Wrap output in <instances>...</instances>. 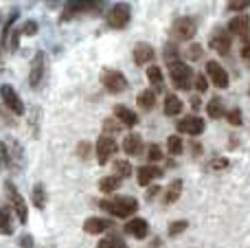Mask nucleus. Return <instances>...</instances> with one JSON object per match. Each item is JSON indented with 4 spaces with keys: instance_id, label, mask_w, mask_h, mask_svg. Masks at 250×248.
<instances>
[{
    "instance_id": "f257e3e1",
    "label": "nucleus",
    "mask_w": 250,
    "mask_h": 248,
    "mask_svg": "<svg viewBox=\"0 0 250 248\" xmlns=\"http://www.w3.org/2000/svg\"><path fill=\"white\" fill-rule=\"evenodd\" d=\"M101 209L108 211L112 218H132L134 213L138 211V202L129 196H119V198H112V200H101L99 202Z\"/></svg>"
},
{
    "instance_id": "f03ea898",
    "label": "nucleus",
    "mask_w": 250,
    "mask_h": 248,
    "mask_svg": "<svg viewBox=\"0 0 250 248\" xmlns=\"http://www.w3.org/2000/svg\"><path fill=\"white\" fill-rule=\"evenodd\" d=\"M169 75H171V82L178 90H189L191 83H193L195 75H193V68H191L187 62L178 60L173 64H169Z\"/></svg>"
},
{
    "instance_id": "7ed1b4c3",
    "label": "nucleus",
    "mask_w": 250,
    "mask_h": 248,
    "mask_svg": "<svg viewBox=\"0 0 250 248\" xmlns=\"http://www.w3.org/2000/svg\"><path fill=\"white\" fill-rule=\"evenodd\" d=\"M101 83H104V88L108 92H112V95H121V92L127 90V79H125V75L117 68L101 70Z\"/></svg>"
},
{
    "instance_id": "20e7f679",
    "label": "nucleus",
    "mask_w": 250,
    "mask_h": 248,
    "mask_svg": "<svg viewBox=\"0 0 250 248\" xmlns=\"http://www.w3.org/2000/svg\"><path fill=\"white\" fill-rule=\"evenodd\" d=\"M4 191H7L13 211H16V218L20 220L22 224H26V222H29V207H26V202H24V196L18 191L16 185H13L11 180H7V183H4Z\"/></svg>"
},
{
    "instance_id": "39448f33",
    "label": "nucleus",
    "mask_w": 250,
    "mask_h": 248,
    "mask_svg": "<svg viewBox=\"0 0 250 248\" xmlns=\"http://www.w3.org/2000/svg\"><path fill=\"white\" fill-rule=\"evenodd\" d=\"M171 33H173V38L180 40V42H189V40H193V35L198 33V24H195L193 18L180 16V18H176V20H173Z\"/></svg>"
},
{
    "instance_id": "423d86ee",
    "label": "nucleus",
    "mask_w": 250,
    "mask_h": 248,
    "mask_svg": "<svg viewBox=\"0 0 250 248\" xmlns=\"http://www.w3.org/2000/svg\"><path fill=\"white\" fill-rule=\"evenodd\" d=\"M132 20V7L127 2H117L108 11V26L110 29H125Z\"/></svg>"
},
{
    "instance_id": "0eeeda50",
    "label": "nucleus",
    "mask_w": 250,
    "mask_h": 248,
    "mask_svg": "<svg viewBox=\"0 0 250 248\" xmlns=\"http://www.w3.org/2000/svg\"><path fill=\"white\" fill-rule=\"evenodd\" d=\"M0 97H2V103L7 105V110H11L16 117H24L26 108H24V103H22V99L18 97L16 88L9 86V83H2V86H0Z\"/></svg>"
},
{
    "instance_id": "6e6552de",
    "label": "nucleus",
    "mask_w": 250,
    "mask_h": 248,
    "mask_svg": "<svg viewBox=\"0 0 250 248\" xmlns=\"http://www.w3.org/2000/svg\"><path fill=\"white\" fill-rule=\"evenodd\" d=\"M46 75V55L42 51H38L31 60V70H29V86L31 88H40L42 79Z\"/></svg>"
},
{
    "instance_id": "1a4fd4ad",
    "label": "nucleus",
    "mask_w": 250,
    "mask_h": 248,
    "mask_svg": "<svg viewBox=\"0 0 250 248\" xmlns=\"http://www.w3.org/2000/svg\"><path fill=\"white\" fill-rule=\"evenodd\" d=\"M117 141L112 139V136H105L101 134L99 141H97L95 145V154H97V161H99V165H105V163L110 161V158L117 154Z\"/></svg>"
},
{
    "instance_id": "9d476101",
    "label": "nucleus",
    "mask_w": 250,
    "mask_h": 248,
    "mask_svg": "<svg viewBox=\"0 0 250 248\" xmlns=\"http://www.w3.org/2000/svg\"><path fill=\"white\" fill-rule=\"evenodd\" d=\"M99 7H101L99 2H68L64 9V13H62L60 22H68L70 18L82 16V13H97Z\"/></svg>"
},
{
    "instance_id": "9b49d317",
    "label": "nucleus",
    "mask_w": 250,
    "mask_h": 248,
    "mask_svg": "<svg viewBox=\"0 0 250 248\" xmlns=\"http://www.w3.org/2000/svg\"><path fill=\"white\" fill-rule=\"evenodd\" d=\"M207 75L208 79L213 82V86L217 88H229V73L224 70V66L215 60H207Z\"/></svg>"
},
{
    "instance_id": "f8f14e48",
    "label": "nucleus",
    "mask_w": 250,
    "mask_h": 248,
    "mask_svg": "<svg viewBox=\"0 0 250 248\" xmlns=\"http://www.w3.org/2000/svg\"><path fill=\"white\" fill-rule=\"evenodd\" d=\"M176 127H178V132H180V134L200 136L204 132V119L202 117H195V114H189V117L180 119Z\"/></svg>"
},
{
    "instance_id": "ddd939ff",
    "label": "nucleus",
    "mask_w": 250,
    "mask_h": 248,
    "mask_svg": "<svg viewBox=\"0 0 250 248\" xmlns=\"http://www.w3.org/2000/svg\"><path fill=\"white\" fill-rule=\"evenodd\" d=\"M123 231L127 233V235L136 237V240H145V237L149 235V222L143 218H132V220H127Z\"/></svg>"
},
{
    "instance_id": "4468645a",
    "label": "nucleus",
    "mask_w": 250,
    "mask_h": 248,
    "mask_svg": "<svg viewBox=\"0 0 250 248\" xmlns=\"http://www.w3.org/2000/svg\"><path fill=\"white\" fill-rule=\"evenodd\" d=\"M154 55H156V51H154L151 44L138 42L136 48H134V64L136 66H147L149 62H154Z\"/></svg>"
},
{
    "instance_id": "2eb2a0df",
    "label": "nucleus",
    "mask_w": 250,
    "mask_h": 248,
    "mask_svg": "<svg viewBox=\"0 0 250 248\" xmlns=\"http://www.w3.org/2000/svg\"><path fill=\"white\" fill-rule=\"evenodd\" d=\"M112 228V220H105V218H88L83 222V231L88 235H101V233L110 231Z\"/></svg>"
},
{
    "instance_id": "dca6fc26",
    "label": "nucleus",
    "mask_w": 250,
    "mask_h": 248,
    "mask_svg": "<svg viewBox=\"0 0 250 248\" xmlns=\"http://www.w3.org/2000/svg\"><path fill=\"white\" fill-rule=\"evenodd\" d=\"M163 176V169L156 165H145V167H138V185L141 187H149L156 178Z\"/></svg>"
},
{
    "instance_id": "f3484780",
    "label": "nucleus",
    "mask_w": 250,
    "mask_h": 248,
    "mask_svg": "<svg viewBox=\"0 0 250 248\" xmlns=\"http://www.w3.org/2000/svg\"><path fill=\"white\" fill-rule=\"evenodd\" d=\"M114 119H117L121 125H125V127H134L138 123V117H136V112L134 110H129L127 105H114Z\"/></svg>"
},
{
    "instance_id": "a211bd4d",
    "label": "nucleus",
    "mask_w": 250,
    "mask_h": 248,
    "mask_svg": "<svg viewBox=\"0 0 250 248\" xmlns=\"http://www.w3.org/2000/svg\"><path fill=\"white\" fill-rule=\"evenodd\" d=\"M230 35L229 33H224V31H217L215 35L211 38V42H208V46L213 48V51H217L220 55H226V53L230 51Z\"/></svg>"
},
{
    "instance_id": "6ab92c4d",
    "label": "nucleus",
    "mask_w": 250,
    "mask_h": 248,
    "mask_svg": "<svg viewBox=\"0 0 250 248\" xmlns=\"http://www.w3.org/2000/svg\"><path fill=\"white\" fill-rule=\"evenodd\" d=\"M121 147H123V152L127 154V156H138V154L143 152V139H141L138 134H134V132H132V134H127V136L123 139V145H121Z\"/></svg>"
},
{
    "instance_id": "aec40b11",
    "label": "nucleus",
    "mask_w": 250,
    "mask_h": 248,
    "mask_svg": "<svg viewBox=\"0 0 250 248\" xmlns=\"http://www.w3.org/2000/svg\"><path fill=\"white\" fill-rule=\"evenodd\" d=\"M163 112L167 114V117H176V114H180V112H182V101H180V97H176V95H167V97H165V101H163Z\"/></svg>"
},
{
    "instance_id": "412c9836",
    "label": "nucleus",
    "mask_w": 250,
    "mask_h": 248,
    "mask_svg": "<svg viewBox=\"0 0 250 248\" xmlns=\"http://www.w3.org/2000/svg\"><path fill=\"white\" fill-rule=\"evenodd\" d=\"M31 200H33L35 209H40V211L46 207L48 196H46V187H44L42 183H35V185H33V191H31Z\"/></svg>"
},
{
    "instance_id": "4be33fe9",
    "label": "nucleus",
    "mask_w": 250,
    "mask_h": 248,
    "mask_svg": "<svg viewBox=\"0 0 250 248\" xmlns=\"http://www.w3.org/2000/svg\"><path fill=\"white\" fill-rule=\"evenodd\" d=\"M180 196H182V180H173V183L167 187V191H165L163 202L165 205H173V202L180 200Z\"/></svg>"
},
{
    "instance_id": "5701e85b",
    "label": "nucleus",
    "mask_w": 250,
    "mask_h": 248,
    "mask_svg": "<svg viewBox=\"0 0 250 248\" xmlns=\"http://www.w3.org/2000/svg\"><path fill=\"white\" fill-rule=\"evenodd\" d=\"M136 101H138V108H141V110H154V105H156V92L151 90V88H145V90L138 92Z\"/></svg>"
},
{
    "instance_id": "b1692460",
    "label": "nucleus",
    "mask_w": 250,
    "mask_h": 248,
    "mask_svg": "<svg viewBox=\"0 0 250 248\" xmlns=\"http://www.w3.org/2000/svg\"><path fill=\"white\" fill-rule=\"evenodd\" d=\"M229 31L235 35H248V18L246 16H237L229 22Z\"/></svg>"
},
{
    "instance_id": "393cba45",
    "label": "nucleus",
    "mask_w": 250,
    "mask_h": 248,
    "mask_svg": "<svg viewBox=\"0 0 250 248\" xmlns=\"http://www.w3.org/2000/svg\"><path fill=\"white\" fill-rule=\"evenodd\" d=\"M147 79H149L154 92L163 90V70H160L158 66H149V68H147Z\"/></svg>"
},
{
    "instance_id": "a878e982",
    "label": "nucleus",
    "mask_w": 250,
    "mask_h": 248,
    "mask_svg": "<svg viewBox=\"0 0 250 248\" xmlns=\"http://www.w3.org/2000/svg\"><path fill=\"white\" fill-rule=\"evenodd\" d=\"M13 233V220L9 209L0 207V235H11Z\"/></svg>"
},
{
    "instance_id": "bb28decb",
    "label": "nucleus",
    "mask_w": 250,
    "mask_h": 248,
    "mask_svg": "<svg viewBox=\"0 0 250 248\" xmlns=\"http://www.w3.org/2000/svg\"><path fill=\"white\" fill-rule=\"evenodd\" d=\"M207 114H208V117H211V119H222V117H224V105H222V99H220V97H213V99L211 101H208V103H207Z\"/></svg>"
},
{
    "instance_id": "cd10ccee",
    "label": "nucleus",
    "mask_w": 250,
    "mask_h": 248,
    "mask_svg": "<svg viewBox=\"0 0 250 248\" xmlns=\"http://www.w3.org/2000/svg\"><path fill=\"white\" fill-rule=\"evenodd\" d=\"M119 185H121V180L117 178V176H105V178L99 180V189L101 193H112L119 189Z\"/></svg>"
},
{
    "instance_id": "c85d7f7f",
    "label": "nucleus",
    "mask_w": 250,
    "mask_h": 248,
    "mask_svg": "<svg viewBox=\"0 0 250 248\" xmlns=\"http://www.w3.org/2000/svg\"><path fill=\"white\" fill-rule=\"evenodd\" d=\"M167 152L171 154V156H180L182 152H185V145H182V139L178 134L169 136L167 139Z\"/></svg>"
},
{
    "instance_id": "c756f323",
    "label": "nucleus",
    "mask_w": 250,
    "mask_h": 248,
    "mask_svg": "<svg viewBox=\"0 0 250 248\" xmlns=\"http://www.w3.org/2000/svg\"><path fill=\"white\" fill-rule=\"evenodd\" d=\"M114 176H117L119 180L129 178V176H132V165H129V161H117L114 163Z\"/></svg>"
},
{
    "instance_id": "7c9ffc66",
    "label": "nucleus",
    "mask_w": 250,
    "mask_h": 248,
    "mask_svg": "<svg viewBox=\"0 0 250 248\" xmlns=\"http://www.w3.org/2000/svg\"><path fill=\"white\" fill-rule=\"evenodd\" d=\"M97 248H127V244H125L121 237H104L97 244Z\"/></svg>"
},
{
    "instance_id": "2f4dec72",
    "label": "nucleus",
    "mask_w": 250,
    "mask_h": 248,
    "mask_svg": "<svg viewBox=\"0 0 250 248\" xmlns=\"http://www.w3.org/2000/svg\"><path fill=\"white\" fill-rule=\"evenodd\" d=\"M189 228V222L187 220H176V222L169 224V237H178L180 233H185Z\"/></svg>"
},
{
    "instance_id": "473e14b6",
    "label": "nucleus",
    "mask_w": 250,
    "mask_h": 248,
    "mask_svg": "<svg viewBox=\"0 0 250 248\" xmlns=\"http://www.w3.org/2000/svg\"><path fill=\"white\" fill-rule=\"evenodd\" d=\"M163 53H165V62H167V66L173 64V62H178V46H176V44L169 42L167 46H165Z\"/></svg>"
},
{
    "instance_id": "72a5a7b5",
    "label": "nucleus",
    "mask_w": 250,
    "mask_h": 248,
    "mask_svg": "<svg viewBox=\"0 0 250 248\" xmlns=\"http://www.w3.org/2000/svg\"><path fill=\"white\" fill-rule=\"evenodd\" d=\"M18 29H20V35H35V33H38V22H35V20H26V22H22Z\"/></svg>"
},
{
    "instance_id": "f704fd0d",
    "label": "nucleus",
    "mask_w": 250,
    "mask_h": 248,
    "mask_svg": "<svg viewBox=\"0 0 250 248\" xmlns=\"http://www.w3.org/2000/svg\"><path fill=\"white\" fill-rule=\"evenodd\" d=\"M119 130H121V123H119L117 119H105V121H104V132H105V136L117 134Z\"/></svg>"
},
{
    "instance_id": "c9c22d12",
    "label": "nucleus",
    "mask_w": 250,
    "mask_h": 248,
    "mask_svg": "<svg viewBox=\"0 0 250 248\" xmlns=\"http://www.w3.org/2000/svg\"><path fill=\"white\" fill-rule=\"evenodd\" d=\"M147 158H149V161H151V163L160 161V158H163V149H160V145L151 143V145H149V147H147Z\"/></svg>"
},
{
    "instance_id": "e433bc0d",
    "label": "nucleus",
    "mask_w": 250,
    "mask_h": 248,
    "mask_svg": "<svg viewBox=\"0 0 250 248\" xmlns=\"http://www.w3.org/2000/svg\"><path fill=\"white\" fill-rule=\"evenodd\" d=\"M90 154H92V145L88 143V141H82V143L77 145V156L86 161V158H90Z\"/></svg>"
},
{
    "instance_id": "4c0bfd02",
    "label": "nucleus",
    "mask_w": 250,
    "mask_h": 248,
    "mask_svg": "<svg viewBox=\"0 0 250 248\" xmlns=\"http://www.w3.org/2000/svg\"><path fill=\"white\" fill-rule=\"evenodd\" d=\"M248 7L250 0H230V2H226V9H230V11H244Z\"/></svg>"
},
{
    "instance_id": "58836bf2",
    "label": "nucleus",
    "mask_w": 250,
    "mask_h": 248,
    "mask_svg": "<svg viewBox=\"0 0 250 248\" xmlns=\"http://www.w3.org/2000/svg\"><path fill=\"white\" fill-rule=\"evenodd\" d=\"M208 167H211V169H215V171L226 169V167H229V158L217 156V158H213V161H208Z\"/></svg>"
},
{
    "instance_id": "ea45409f",
    "label": "nucleus",
    "mask_w": 250,
    "mask_h": 248,
    "mask_svg": "<svg viewBox=\"0 0 250 248\" xmlns=\"http://www.w3.org/2000/svg\"><path fill=\"white\" fill-rule=\"evenodd\" d=\"M226 119H229L230 125H242V110H239V108H233L229 114H226Z\"/></svg>"
},
{
    "instance_id": "a19ab883",
    "label": "nucleus",
    "mask_w": 250,
    "mask_h": 248,
    "mask_svg": "<svg viewBox=\"0 0 250 248\" xmlns=\"http://www.w3.org/2000/svg\"><path fill=\"white\" fill-rule=\"evenodd\" d=\"M193 83H195V88H198V92H207V88H208V82H207V75H195Z\"/></svg>"
},
{
    "instance_id": "79ce46f5",
    "label": "nucleus",
    "mask_w": 250,
    "mask_h": 248,
    "mask_svg": "<svg viewBox=\"0 0 250 248\" xmlns=\"http://www.w3.org/2000/svg\"><path fill=\"white\" fill-rule=\"evenodd\" d=\"M18 244H20V248H35L33 235H29V233H24V235H20V240H18Z\"/></svg>"
},
{
    "instance_id": "37998d69",
    "label": "nucleus",
    "mask_w": 250,
    "mask_h": 248,
    "mask_svg": "<svg viewBox=\"0 0 250 248\" xmlns=\"http://www.w3.org/2000/svg\"><path fill=\"white\" fill-rule=\"evenodd\" d=\"M200 55H202V48H200V44H191V53H189V57H191V60H198Z\"/></svg>"
},
{
    "instance_id": "c03bdc74",
    "label": "nucleus",
    "mask_w": 250,
    "mask_h": 248,
    "mask_svg": "<svg viewBox=\"0 0 250 248\" xmlns=\"http://www.w3.org/2000/svg\"><path fill=\"white\" fill-rule=\"evenodd\" d=\"M158 191H160V187H156V185H154V187H149V189H147L145 198H147V200H151V198H154V196H158Z\"/></svg>"
},
{
    "instance_id": "a18cd8bd",
    "label": "nucleus",
    "mask_w": 250,
    "mask_h": 248,
    "mask_svg": "<svg viewBox=\"0 0 250 248\" xmlns=\"http://www.w3.org/2000/svg\"><path fill=\"white\" fill-rule=\"evenodd\" d=\"M242 57L244 60H250V40L242 46Z\"/></svg>"
},
{
    "instance_id": "49530a36",
    "label": "nucleus",
    "mask_w": 250,
    "mask_h": 248,
    "mask_svg": "<svg viewBox=\"0 0 250 248\" xmlns=\"http://www.w3.org/2000/svg\"><path fill=\"white\" fill-rule=\"evenodd\" d=\"M191 105H193V108H195V110H198V108H200V99H198V97H193V101H191Z\"/></svg>"
},
{
    "instance_id": "de8ad7c7",
    "label": "nucleus",
    "mask_w": 250,
    "mask_h": 248,
    "mask_svg": "<svg viewBox=\"0 0 250 248\" xmlns=\"http://www.w3.org/2000/svg\"><path fill=\"white\" fill-rule=\"evenodd\" d=\"M0 70H2V42H0Z\"/></svg>"
},
{
    "instance_id": "09e8293b",
    "label": "nucleus",
    "mask_w": 250,
    "mask_h": 248,
    "mask_svg": "<svg viewBox=\"0 0 250 248\" xmlns=\"http://www.w3.org/2000/svg\"><path fill=\"white\" fill-rule=\"evenodd\" d=\"M0 167H2V156H0Z\"/></svg>"
},
{
    "instance_id": "8fccbe9b",
    "label": "nucleus",
    "mask_w": 250,
    "mask_h": 248,
    "mask_svg": "<svg viewBox=\"0 0 250 248\" xmlns=\"http://www.w3.org/2000/svg\"><path fill=\"white\" fill-rule=\"evenodd\" d=\"M248 95H250V88H248Z\"/></svg>"
},
{
    "instance_id": "3c124183",
    "label": "nucleus",
    "mask_w": 250,
    "mask_h": 248,
    "mask_svg": "<svg viewBox=\"0 0 250 248\" xmlns=\"http://www.w3.org/2000/svg\"><path fill=\"white\" fill-rule=\"evenodd\" d=\"M0 18H2V16H0Z\"/></svg>"
}]
</instances>
